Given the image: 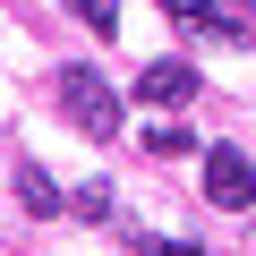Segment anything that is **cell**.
Here are the masks:
<instances>
[{
	"instance_id": "obj_6",
	"label": "cell",
	"mask_w": 256,
	"mask_h": 256,
	"mask_svg": "<svg viewBox=\"0 0 256 256\" xmlns=\"http://www.w3.org/2000/svg\"><path fill=\"white\" fill-rule=\"evenodd\" d=\"M137 256H196V248H171V239H146Z\"/></svg>"
},
{
	"instance_id": "obj_8",
	"label": "cell",
	"mask_w": 256,
	"mask_h": 256,
	"mask_svg": "<svg viewBox=\"0 0 256 256\" xmlns=\"http://www.w3.org/2000/svg\"><path fill=\"white\" fill-rule=\"evenodd\" d=\"M230 9H239V18H256V0H230Z\"/></svg>"
},
{
	"instance_id": "obj_3",
	"label": "cell",
	"mask_w": 256,
	"mask_h": 256,
	"mask_svg": "<svg viewBox=\"0 0 256 256\" xmlns=\"http://www.w3.org/2000/svg\"><path fill=\"white\" fill-rule=\"evenodd\" d=\"M196 94V68L188 60H154V68H137V102H154V111H180Z\"/></svg>"
},
{
	"instance_id": "obj_2",
	"label": "cell",
	"mask_w": 256,
	"mask_h": 256,
	"mask_svg": "<svg viewBox=\"0 0 256 256\" xmlns=\"http://www.w3.org/2000/svg\"><path fill=\"white\" fill-rule=\"evenodd\" d=\"M205 196H214L222 214H248V205H256V162H248L239 146H205Z\"/></svg>"
},
{
	"instance_id": "obj_1",
	"label": "cell",
	"mask_w": 256,
	"mask_h": 256,
	"mask_svg": "<svg viewBox=\"0 0 256 256\" xmlns=\"http://www.w3.org/2000/svg\"><path fill=\"white\" fill-rule=\"evenodd\" d=\"M60 102H68V120H77V137H94V146H102V137H120V94L102 86V68H86V60H77V68L60 77Z\"/></svg>"
},
{
	"instance_id": "obj_7",
	"label": "cell",
	"mask_w": 256,
	"mask_h": 256,
	"mask_svg": "<svg viewBox=\"0 0 256 256\" xmlns=\"http://www.w3.org/2000/svg\"><path fill=\"white\" fill-rule=\"evenodd\" d=\"M162 9H180V18H188V9H205V0H162Z\"/></svg>"
},
{
	"instance_id": "obj_5",
	"label": "cell",
	"mask_w": 256,
	"mask_h": 256,
	"mask_svg": "<svg viewBox=\"0 0 256 256\" xmlns=\"http://www.w3.org/2000/svg\"><path fill=\"white\" fill-rule=\"evenodd\" d=\"M77 9H86V26H94V34H111V26H120V9H111V0H77Z\"/></svg>"
},
{
	"instance_id": "obj_4",
	"label": "cell",
	"mask_w": 256,
	"mask_h": 256,
	"mask_svg": "<svg viewBox=\"0 0 256 256\" xmlns=\"http://www.w3.org/2000/svg\"><path fill=\"white\" fill-rule=\"evenodd\" d=\"M18 205L52 222V214H60V188H52V171H34V162H26V171H18Z\"/></svg>"
}]
</instances>
